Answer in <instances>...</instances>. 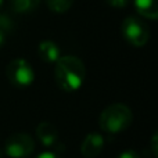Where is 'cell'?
I'll use <instances>...</instances> for the list:
<instances>
[{
  "mask_svg": "<svg viewBox=\"0 0 158 158\" xmlns=\"http://www.w3.org/2000/svg\"><path fill=\"white\" fill-rule=\"evenodd\" d=\"M86 68L81 58L75 56H61L56 63V83L64 92H77L85 82Z\"/></svg>",
  "mask_w": 158,
  "mask_h": 158,
  "instance_id": "obj_1",
  "label": "cell"
},
{
  "mask_svg": "<svg viewBox=\"0 0 158 158\" xmlns=\"http://www.w3.org/2000/svg\"><path fill=\"white\" fill-rule=\"evenodd\" d=\"M132 121H133V114L131 108L122 103H115L103 110L98 123L101 131L110 135H115L128 129Z\"/></svg>",
  "mask_w": 158,
  "mask_h": 158,
  "instance_id": "obj_2",
  "label": "cell"
},
{
  "mask_svg": "<svg viewBox=\"0 0 158 158\" xmlns=\"http://www.w3.org/2000/svg\"><path fill=\"white\" fill-rule=\"evenodd\" d=\"M121 32L123 39L135 47H143L150 40V29L147 24L136 17H126L121 25Z\"/></svg>",
  "mask_w": 158,
  "mask_h": 158,
  "instance_id": "obj_3",
  "label": "cell"
},
{
  "mask_svg": "<svg viewBox=\"0 0 158 158\" xmlns=\"http://www.w3.org/2000/svg\"><path fill=\"white\" fill-rule=\"evenodd\" d=\"M6 75L10 83L15 87H28L35 81V72L31 64L24 58H15L10 61L6 68Z\"/></svg>",
  "mask_w": 158,
  "mask_h": 158,
  "instance_id": "obj_4",
  "label": "cell"
},
{
  "mask_svg": "<svg viewBox=\"0 0 158 158\" xmlns=\"http://www.w3.org/2000/svg\"><path fill=\"white\" fill-rule=\"evenodd\" d=\"M35 150V140L28 133H14L6 140L4 153L10 158H27Z\"/></svg>",
  "mask_w": 158,
  "mask_h": 158,
  "instance_id": "obj_5",
  "label": "cell"
},
{
  "mask_svg": "<svg viewBox=\"0 0 158 158\" xmlns=\"http://www.w3.org/2000/svg\"><path fill=\"white\" fill-rule=\"evenodd\" d=\"M104 137L100 133L92 132L89 133L81 144V154L85 158H96L103 151Z\"/></svg>",
  "mask_w": 158,
  "mask_h": 158,
  "instance_id": "obj_6",
  "label": "cell"
},
{
  "mask_svg": "<svg viewBox=\"0 0 158 158\" xmlns=\"http://www.w3.org/2000/svg\"><path fill=\"white\" fill-rule=\"evenodd\" d=\"M36 136L44 147H52L58 140V132L56 126L50 122H40L36 128Z\"/></svg>",
  "mask_w": 158,
  "mask_h": 158,
  "instance_id": "obj_7",
  "label": "cell"
},
{
  "mask_svg": "<svg viewBox=\"0 0 158 158\" xmlns=\"http://www.w3.org/2000/svg\"><path fill=\"white\" fill-rule=\"evenodd\" d=\"M39 57L44 61V63H57L58 58L61 57V50L58 44L53 40H42L38 46Z\"/></svg>",
  "mask_w": 158,
  "mask_h": 158,
  "instance_id": "obj_8",
  "label": "cell"
},
{
  "mask_svg": "<svg viewBox=\"0 0 158 158\" xmlns=\"http://www.w3.org/2000/svg\"><path fill=\"white\" fill-rule=\"evenodd\" d=\"M137 13L147 19H158V0H135Z\"/></svg>",
  "mask_w": 158,
  "mask_h": 158,
  "instance_id": "obj_9",
  "label": "cell"
},
{
  "mask_svg": "<svg viewBox=\"0 0 158 158\" xmlns=\"http://www.w3.org/2000/svg\"><path fill=\"white\" fill-rule=\"evenodd\" d=\"M10 3L15 13L27 14L35 11L40 4V0H10Z\"/></svg>",
  "mask_w": 158,
  "mask_h": 158,
  "instance_id": "obj_10",
  "label": "cell"
},
{
  "mask_svg": "<svg viewBox=\"0 0 158 158\" xmlns=\"http://www.w3.org/2000/svg\"><path fill=\"white\" fill-rule=\"evenodd\" d=\"M47 7L57 14L67 13L74 4V0H46Z\"/></svg>",
  "mask_w": 158,
  "mask_h": 158,
  "instance_id": "obj_11",
  "label": "cell"
},
{
  "mask_svg": "<svg viewBox=\"0 0 158 158\" xmlns=\"http://www.w3.org/2000/svg\"><path fill=\"white\" fill-rule=\"evenodd\" d=\"M14 31V22L6 14H0V32H3L4 35H8Z\"/></svg>",
  "mask_w": 158,
  "mask_h": 158,
  "instance_id": "obj_12",
  "label": "cell"
},
{
  "mask_svg": "<svg viewBox=\"0 0 158 158\" xmlns=\"http://www.w3.org/2000/svg\"><path fill=\"white\" fill-rule=\"evenodd\" d=\"M106 3L114 8H122L128 4L129 0H106Z\"/></svg>",
  "mask_w": 158,
  "mask_h": 158,
  "instance_id": "obj_13",
  "label": "cell"
},
{
  "mask_svg": "<svg viewBox=\"0 0 158 158\" xmlns=\"http://www.w3.org/2000/svg\"><path fill=\"white\" fill-rule=\"evenodd\" d=\"M151 151H153V154L158 158V131L154 133V136L151 137Z\"/></svg>",
  "mask_w": 158,
  "mask_h": 158,
  "instance_id": "obj_14",
  "label": "cell"
},
{
  "mask_svg": "<svg viewBox=\"0 0 158 158\" xmlns=\"http://www.w3.org/2000/svg\"><path fill=\"white\" fill-rule=\"evenodd\" d=\"M117 158H140V157H139V154H137L136 151H133V150H125V151H122V153H121Z\"/></svg>",
  "mask_w": 158,
  "mask_h": 158,
  "instance_id": "obj_15",
  "label": "cell"
},
{
  "mask_svg": "<svg viewBox=\"0 0 158 158\" xmlns=\"http://www.w3.org/2000/svg\"><path fill=\"white\" fill-rule=\"evenodd\" d=\"M36 158H61L60 156H57L56 153H52V151H44V153H40Z\"/></svg>",
  "mask_w": 158,
  "mask_h": 158,
  "instance_id": "obj_16",
  "label": "cell"
},
{
  "mask_svg": "<svg viewBox=\"0 0 158 158\" xmlns=\"http://www.w3.org/2000/svg\"><path fill=\"white\" fill-rule=\"evenodd\" d=\"M6 39H7V35H4L3 32H0V47L6 43Z\"/></svg>",
  "mask_w": 158,
  "mask_h": 158,
  "instance_id": "obj_17",
  "label": "cell"
},
{
  "mask_svg": "<svg viewBox=\"0 0 158 158\" xmlns=\"http://www.w3.org/2000/svg\"><path fill=\"white\" fill-rule=\"evenodd\" d=\"M2 6H3V0H0V8H2Z\"/></svg>",
  "mask_w": 158,
  "mask_h": 158,
  "instance_id": "obj_18",
  "label": "cell"
}]
</instances>
